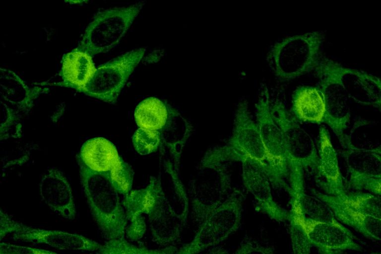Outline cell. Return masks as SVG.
I'll return each instance as SVG.
<instances>
[{
	"label": "cell",
	"mask_w": 381,
	"mask_h": 254,
	"mask_svg": "<svg viewBox=\"0 0 381 254\" xmlns=\"http://www.w3.org/2000/svg\"><path fill=\"white\" fill-rule=\"evenodd\" d=\"M134 115L139 128L160 133L164 137L167 131L186 141L188 137L175 132L189 136L193 129L190 123L186 122V119L178 123L184 117L168 101L156 97H148L140 102Z\"/></svg>",
	"instance_id": "4fadbf2b"
},
{
	"label": "cell",
	"mask_w": 381,
	"mask_h": 254,
	"mask_svg": "<svg viewBox=\"0 0 381 254\" xmlns=\"http://www.w3.org/2000/svg\"><path fill=\"white\" fill-rule=\"evenodd\" d=\"M1 111L2 115V122L0 126L1 135L16 123L18 119V111H16L9 107L5 103L0 100Z\"/></svg>",
	"instance_id": "836d02e7"
},
{
	"label": "cell",
	"mask_w": 381,
	"mask_h": 254,
	"mask_svg": "<svg viewBox=\"0 0 381 254\" xmlns=\"http://www.w3.org/2000/svg\"><path fill=\"white\" fill-rule=\"evenodd\" d=\"M122 202L128 222L139 216L145 218L155 243L162 247L181 243L186 226L155 178H152L145 188L131 190Z\"/></svg>",
	"instance_id": "6da1fadb"
},
{
	"label": "cell",
	"mask_w": 381,
	"mask_h": 254,
	"mask_svg": "<svg viewBox=\"0 0 381 254\" xmlns=\"http://www.w3.org/2000/svg\"><path fill=\"white\" fill-rule=\"evenodd\" d=\"M178 249L177 246L149 249L135 245L125 238L105 242L100 249L89 254H175Z\"/></svg>",
	"instance_id": "484cf974"
},
{
	"label": "cell",
	"mask_w": 381,
	"mask_h": 254,
	"mask_svg": "<svg viewBox=\"0 0 381 254\" xmlns=\"http://www.w3.org/2000/svg\"><path fill=\"white\" fill-rule=\"evenodd\" d=\"M232 254H277V252L273 245L246 234Z\"/></svg>",
	"instance_id": "f546056e"
},
{
	"label": "cell",
	"mask_w": 381,
	"mask_h": 254,
	"mask_svg": "<svg viewBox=\"0 0 381 254\" xmlns=\"http://www.w3.org/2000/svg\"><path fill=\"white\" fill-rule=\"evenodd\" d=\"M319 254H348L344 250H330L324 248H317Z\"/></svg>",
	"instance_id": "d590c367"
},
{
	"label": "cell",
	"mask_w": 381,
	"mask_h": 254,
	"mask_svg": "<svg viewBox=\"0 0 381 254\" xmlns=\"http://www.w3.org/2000/svg\"><path fill=\"white\" fill-rule=\"evenodd\" d=\"M270 94L265 82L260 83L255 103V121L270 164L286 189L304 190L303 175L295 168L288 154L282 131L271 111Z\"/></svg>",
	"instance_id": "277c9868"
},
{
	"label": "cell",
	"mask_w": 381,
	"mask_h": 254,
	"mask_svg": "<svg viewBox=\"0 0 381 254\" xmlns=\"http://www.w3.org/2000/svg\"><path fill=\"white\" fill-rule=\"evenodd\" d=\"M11 239L15 241L45 244L59 250L94 252L102 245L79 234L32 227L26 231L12 234Z\"/></svg>",
	"instance_id": "ac0fdd59"
},
{
	"label": "cell",
	"mask_w": 381,
	"mask_h": 254,
	"mask_svg": "<svg viewBox=\"0 0 381 254\" xmlns=\"http://www.w3.org/2000/svg\"><path fill=\"white\" fill-rule=\"evenodd\" d=\"M145 2L141 1L97 11L87 26L76 48L92 57L109 52L125 36Z\"/></svg>",
	"instance_id": "52a82bcc"
},
{
	"label": "cell",
	"mask_w": 381,
	"mask_h": 254,
	"mask_svg": "<svg viewBox=\"0 0 381 254\" xmlns=\"http://www.w3.org/2000/svg\"><path fill=\"white\" fill-rule=\"evenodd\" d=\"M32 226L17 221L6 212L0 210V240L10 233L26 231Z\"/></svg>",
	"instance_id": "4dcf8cb0"
},
{
	"label": "cell",
	"mask_w": 381,
	"mask_h": 254,
	"mask_svg": "<svg viewBox=\"0 0 381 254\" xmlns=\"http://www.w3.org/2000/svg\"><path fill=\"white\" fill-rule=\"evenodd\" d=\"M300 217L312 245L330 250L362 251L363 248L355 241L356 237L344 226L316 221L306 217L295 200Z\"/></svg>",
	"instance_id": "e0dca14e"
},
{
	"label": "cell",
	"mask_w": 381,
	"mask_h": 254,
	"mask_svg": "<svg viewBox=\"0 0 381 254\" xmlns=\"http://www.w3.org/2000/svg\"><path fill=\"white\" fill-rule=\"evenodd\" d=\"M160 133L138 128L132 137L135 150L140 155H146L157 151L165 139Z\"/></svg>",
	"instance_id": "f1b7e54d"
},
{
	"label": "cell",
	"mask_w": 381,
	"mask_h": 254,
	"mask_svg": "<svg viewBox=\"0 0 381 254\" xmlns=\"http://www.w3.org/2000/svg\"><path fill=\"white\" fill-rule=\"evenodd\" d=\"M39 194L52 211L67 220L75 219L77 210L71 188L61 170L52 168L44 173L39 184Z\"/></svg>",
	"instance_id": "2e32d148"
},
{
	"label": "cell",
	"mask_w": 381,
	"mask_h": 254,
	"mask_svg": "<svg viewBox=\"0 0 381 254\" xmlns=\"http://www.w3.org/2000/svg\"><path fill=\"white\" fill-rule=\"evenodd\" d=\"M224 145L232 162L249 160L264 173L271 186L277 188L280 185L262 142L249 100L244 96L239 99L235 106L232 133Z\"/></svg>",
	"instance_id": "5b68a950"
},
{
	"label": "cell",
	"mask_w": 381,
	"mask_h": 254,
	"mask_svg": "<svg viewBox=\"0 0 381 254\" xmlns=\"http://www.w3.org/2000/svg\"><path fill=\"white\" fill-rule=\"evenodd\" d=\"M325 33L315 31L288 36L272 44L266 61L276 80L281 84L315 71L323 56Z\"/></svg>",
	"instance_id": "7a4b0ae2"
},
{
	"label": "cell",
	"mask_w": 381,
	"mask_h": 254,
	"mask_svg": "<svg viewBox=\"0 0 381 254\" xmlns=\"http://www.w3.org/2000/svg\"><path fill=\"white\" fill-rule=\"evenodd\" d=\"M273 118L280 128L288 154L297 170L318 169L319 158L311 136L282 101L270 98Z\"/></svg>",
	"instance_id": "8fae6325"
},
{
	"label": "cell",
	"mask_w": 381,
	"mask_h": 254,
	"mask_svg": "<svg viewBox=\"0 0 381 254\" xmlns=\"http://www.w3.org/2000/svg\"><path fill=\"white\" fill-rule=\"evenodd\" d=\"M319 164L318 169L325 182L326 194L341 196L346 192L339 168L337 154L331 143L328 131L323 126L319 128Z\"/></svg>",
	"instance_id": "7402d4cb"
},
{
	"label": "cell",
	"mask_w": 381,
	"mask_h": 254,
	"mask_svg": "<svg viewBox=\"0 0 381 254\" xmlns=\"http://www.w3.org/2000/svg\"><path fill=\"white\" fill-rule=\"evenodd\" d=\"M338 63L323 55L314 71L319 78L325 106L322 123L333 131L343 147L351 141L347 140L345 130L350 121L348 95L338 76Z\"/></svg>",
	"instance_id": "ba28073f"
},
{
	"label": "cell",
	"mask_w": 381,
	"mask_h": 254,
	"mask_svg": "<svg viewBox=\"0 0 381 254\" xmlns=\"http://www.w3.org/2000/svg\"><path fill=\"white\" fill-rule=\"evenodd\" d=\"M344 148L342 154L349 172V185L356 191L367 190L381 196L380 149L360 148L352 142Z\"/></svg>",
	"instance_id": "5bb4252c"
},
{
	"label": "cell",
	"mask_w": 381,
	"mask_h": 254,
	"mask_svg": "<svg viewBox=\"0 0 381 254\" xmlns=\"http://www.w3.org/2000/svg\"><path fill=\"white\" fill-rule=\"evenodd\" d=\"M370 254H381V253L380 252H376V253H372Z\"/></svg>",
	"instance_id": "74e56055"
},
{
	"label": "cell",
	"mask_w": 381,
	"mask_h": 254,
	"mask_svg": "<svg viewBox=\"0 0 381 254\" xmlns=\"http://www.w3.org/2000/svg\"><path fill=\"white\" fill-rule=\"evenodd\" d=\"M0 254H59L44 249L1 242Z\"/></svg>",
	"instance_id": "d6a6232c"
},
{
	"label": "cell",
	"mask_w": 381,
	"mask_h": 254,
	"mask_svg": "<svg viewBox=\"0 0 381 254\" xmlns=\"http://www.w3.org/2000/svg\"><path fill=\"white\" fill-rule=\"evenodd\" d=\"M144 47L137 48L96 68L81 92L110 104L115 105L129 77L143 57Z\"/></svg>",
	"instance_id": "9c48e42d"
},
{
	"label": "cell",
	"mask_w": 381,
	"mask_h": 254,
	"mask_svg": "<svg viewBox=\"0 0 381 254\" xmlns=\"http://www.w3.org/2000/svg\"><path fill=\"white\" fill-rule=\"evenodd\" d=\"M241 163L242 187L254 196L255 210L277 222L288 221L290 211L274 200L271 185L266 176L249 160Z\"/></svg>",
	"instance_id": "9a60e30c"
},
{
	"label": "cell",
	"mask_w": 381,
	"mask_h": 254,
	"mask_svg": "<svg viewBox=\"0 0 381 254\" xmlns=\"http://www.w3.org/2000/svg\"><path fill=\"white\" fill-rule=\"evenodd\" d=\"M247 194L243 189H232L195 230L191 241L178 248L175 254H200L220 244L236 232L242 225Z\"/></svg>",
	"instance_id": "8992f818"
},
{
	"label": "cell",
	"mask_w": 381,
	"mask_h": 254,
	"mask_svg": "<svg viewBox=\"0 0 381 254\" xmlns=\"http://www.w3.org/2000/svg\"><path fill=\"white\" fill-rule=\"evenodd\" d=\"M67 1V2H69L70 3H73V4H75H75H76V3L80 4L82 2H85V1H84V0H67V1Z\"/></svg>",
	"instance_id": "8d00e7d4"
},
{
	"label": "cell",
	"mask_w": 381,
	"mask_h": 254,
	"mask_svg": "<svg viewBox=\"0 0 381 254\" xmlns=\"http://www.w3.org/2000/svg\"><path fill=\"white\" fill-rule=\"evenodd\" d=\"M231 162L202 171L204 177L190 192V217L195 230L224 200L231 190Z\"/></svg>",
	"instance_id": "7c38bea8"
},
{
	"label": "cell",
	"mask_w": 381,
	"mask_h": 254,
	"mask_svg": "<svg viewBox=\"0 0 381 254\" xmlns=\"http://www.w3.org/2000/svg\"><path fill=\"white\" fill-rule=\"evenodd\" d=\"M200 254H230L228 251L221 244L213 247Z\"/></svg>",
	"instance_id": "e575fe53"
},
{
	"label": "cell",
	"mask_w": 381,
	"mask_h": 254,
	"mask_svg": "<svg viewBox=\"0 0 381 254\" xmlns=\"http://www.w3.org/2000/svg\"><path fill=\"white\" fill-rule=\"evenodd\" d=\"M128 222L130 223L127 226L125 237L132 241L141 240L145 235L147 228L145 218L139 216Z\"/></svg>",
	"instance_id": "1f68e13d"
},
{
	"label": "cell",
	"mask_w": 381,
	"mask_h": 254,
	"mask_svg": "<svg viewBox=\"0 0 381 254\" xmlns=\"http://www.w3.org/2000/svg\"><path fill=\"white\" fill-rule=\"evenodd\" d=\"M337 72L348 96L361 104L380 106L379 77L362 70L343 67L339 63Z\"/></svg>",
	"instance_id": "ffe728a7"
},
{
	"label": "cell",
	"mask_w": 381,
	"mask_h": 254,
	"mask_svg": "<svg viewBox=\"0 0 381 254\" xmlns=\"http://www.w3.org/2000/svg\"><path fill=\"white\" fill-rule=\"evenodd\" d=\"M96 69L92 57L75 48L63 56L60 71L62 81L54 84L81 92Z\"/></svg>",
	"instance_id": "603a6c76"
},
{
	"label": "cell",
	"mask_w": 381,
	"mask_h": 254,
	"mask_svg": "<svg viewBox=\"0 0 381 254\" xmlns=\"http://www.w3.org/2000/svg\"><path fill=\"white\" fill-rule=\"evenodd\" d=\"M291 104L290 111L298 121L322 123L325 106L322 90L318 85L298 87L293 93Z\"/></svg>",
	"instance_id": "cb8c5ba5"
},
{
	"label": "cell",
	"mask_w": 381,
	"mask_h": 254,
	"mask_svg": "<svg viewBox=\"0 0 381 254\" xmlns=\"http://www.w3.org/2000/svg\"><path fill=\"white\" fill-rule=\"evenodd\" d=\"M79 166L81 184L102 237L105 242L125 238L128 220L119 193L106 175Z\"/></svg>",
	"instance_id": "3957f363"
},
{
	"label": "cell",
	"mask_w": 381,
	"mask_h": 254,
	"mask_svg": "<svg viewBox=\"0 0 381 254\" xmlns=\"http://www.w3.org/2000/svg\"><path fill=\"white\" fill-rule=\"evenodd\" d=\"M292 199L296 201L306 217L316 221L342 225L336 219L329 206L315 196L303 192L292 196Z\"/></svg>",
	"instance_id": "d4e9b609"
},
{
	"label": "cell",
	"mask_w": 381,
	"mask_h": 254,
	"mask_svg": "<svg viewBox=\"0 0 381 254\" xmlns=\"http://www.w3.org/2000/svg\"><path fill=\"white\" fill-rule=\"evenodd\" d=\"M76 159L78 165L106 175L117 190L126 189L133 182L134 172L131 166L120 156L114 144L104 137L86 141Z\"/></svg>",
	"instance_id": "30bf717a"
},
{
	"label": "cell",
	"mask_w": 381,
	"mask_h": 254,
	"mask_svg": "<svg viewBox=\"0 0 381 254\" xmlns=\"http://www.w3.org/2000/svg\"><path fill=\"white\" fill-rule=\"evenodd\" d=\"M334 196L339 201L364 214L381 218L380 195L368 192L356 191Z\"/></svg>",
	"instance_id": "4316f807"
},
{
	"label": "cell",
	"mask_w": 381,
	"mask_h": 254,
	"mask_svg": "<svg viewBox=\"0 0 381 254\" xmlns=\"http://www.w3.org/2000/svg\"><path fill=\"white\" fill-rule=\"evenodd\" d=\"M48 91L47 88L29 87L12 70L0 68L1 99L15 106L19 112H29L34 106V101Z\"/></svg>",
	"instance_id": "44dd1931"
},
{
	"label": "cell",
	"mask_w": 381,
	"mask_h": 254,
	"mask_svg": "<svg viewBox=\"0 0 381 254\" xmlns=\"http://www.w3.org/2000/svg\"><path fill=\"white\" fill-rule=\"evenodd\" d=\"M290 211L289 234L293 254H311L312 245L303 226L298 208L293 201Z\"/></svg>",
	"instance_id": "83f0119b"
},
{
	"label": "cell",
	"mask_w": 381,
	"mask_h": 254,
	"mask_svg": "<svg viewBox=\"0 0 381 254\" xmlns=\"http://www.w3.org/2000/svg\"><path fill=\"white\" fill-rule=\"evenodd\" d=\"M312 193L325 203L332 210L336 219L361 233L366 237L381 241V218L369 216L355 210L338 200L334 195L313 189Z\"/></svg>",
	"instance_id": "d6986e66"
}]
</instances>
